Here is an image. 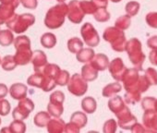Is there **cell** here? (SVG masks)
<instances>
[{"label": "cell", "mask_w": 157, "mask_h": 133, "mask_svg": "<svg viewBox=\"0 0 157 133\" xmlns=\"http://www.w3.org/2000/svg\"><path fill=\"white\" fill-rule=\"evenodd\" d=\"M14 45L17 50L14 55L17 64L21 66L28 64L33 57L30 39L27 36H19L14 40Z\"/></svg>", "instance_id": "cell-1"}, {"label": "cell", "mask_w": 157, "mask_h": 133, "mask_svg": "<svg viewBox=\"0 0 157 133\" xmlns=\"http://www.w3.org/2000/svg\"><path fill=\"white\" fill-rule=\"evenodd\" d=\"M35 21V18L32 14H15L10 21L6 24L7 26L16 33H21L25 32L30 26H32Z\"/></svg>", "instance_id": "cell-2"}, {"label": "cell", "mask_w": 157, "mask_h": 133, "mask_svg": "<svg viewBox=\"0 0 157 133\" xmlns=\"http://www.w3.org/2000/svg\"><path fill=\"white\" fill-rule=\"evenodd\" d=\"M33 108H34V104L31 99L29 98L21 99L18 106L12 112L13 118L18 120H23L29 116L30 113L33 110Z\"/></svg>", "instance_id": "cell-3"}, {"label": "cell", "mask_w": 157, "mask_h": 133, "mask_svg": "<svg viewBox=\"0 0 157 133\" xmlns=\"http://www.w3.org/2000/svg\"><path fill=\"white\" fill-rule=\"evenodd\" d=\"M27 86L22 83H14L10 89V93L12 98L16 100H21L27 95Z\"/></svg>", "instance_id": "cell-4"}, {"label": "cell", "mask_w": 157, "mask_h": 133, "mask_svg": "<svg viewBox=\"0 0 157 133\" xmlns=\"http://www.w3.org/2000/svg\"><path fill=\"white\" fill-rule=\"evenodd\" d=\"M15 8L8 5L1 4L0 5V25L3 23H7L11 20V18L15 15Z\"/></svg>", "instance_id": "cell-5"}, {"label": "cell", "mask_w": 157, "mask_h": 133, "mask_svg": "<svg viewBox=\"0 0 157 133\" xmlns=\"http://www.w3.org/2000/svg\"><path fill=\"white\" fill-rule=\"evenodd\" d=\"M26 129V126L22 120L15 119L8 127L1 129V132H13V133H22Z\"/></svg>", "instance_id": "cell-6"}, {"label": "cell", "mask_w": 157, "mask_h": 133, "mask_svg": "<svg viewBox=\"0 0 157 133\" xmlns=\"http://www.w3.org/2000/svg\"><path fill=\"white\" fill-rule=\"evenodd\" d=\"M32 62L34 66V69L37 71L39 68L43 66L44 65L46 64V55L44 54L43 51L37 50L34 52V54L33 55L32 57Z\"/></svg>", "instance_id": "cell-7"}, {"label": "cell", "mask_w": 157, "mask_h": 133, "mask_svg": "<svg viewBox=\"0 0 157 133\" xmlns=\"http://www.w3.org/2000/svg\"><path fill=\"white\" fill-rule=\"evenodd\" d=\"M14 42V35L10 30L0 31V45L9 46Z\"/></svg>", "instance_id": "cell-8"}, {"label": "cell", "mask_w": 157, "mask_h": 133, "mask_svg": "<svg viewBox=\"0 0 157 133\" xmlns=\"http://www.w3.org/2000/svg\"><path fill=\"white\" fill-rule=\"evenodd\" d=\"M2 68L4 70H7V71H10V70H13L16 66H18L16 60H15V57L14 55H6L3 60H2Z\"/></svg>", "instance_id": "cell-9"}, {"label": "cell", "mask_w": 157, "mask_h": 133, "mask_svg": "<svg viewBox=\"0 0 157 133\" xmlns=\"http://www.w3.org/2000/svg\"><path fill=\"white\" fill-rule=\"evenodd\" d=\"M56 36L52 33H45L41 38L42 44L46 48H52L56 44Z\"/></svg>", "instance_id": "cell-10"}, {"label": "cell", "mask_w": 157, "mask_h": 133, "mask_svg": "<svg viewBox=\"0 0 157 133\" xmlns=\"http://www.w3.org/2000/svg\"><path fill=\"white\" fill-rule=\"evenodd\" d=\"M49 119H50V117H49L48 114H46L44 112H40L34 117V124L38 127H43L44 126H45L47 124Z\"/></svg>", "instance_id": "cell-11"}, {"label": "cell", "mask_w": 157, "mask_h": 133, "mask_svg": "<svg viewBox=\"0 0 157 133\" xmlns=\"http://www.w3.org/2000/svg\"><path fill=\"white\" fill-rule=\"evenodd\" d=\"M10 112V104L8 100L0 99V115L8 116Z\"/></svg>", "instance_id": "cell-12"}, {"label": "cell", "mask_w": 157, "mask_h": 133, "mask_svg": "<svg viewBox=\"0 0 157 133\" xmlns=\"http://www.w3.org/2000/svg\"><path fill=\"white\" fill-rule=\"evenodd\" d=\"M21 3L24 8L34 10L37 7V0H21Z\"/></svg>", "instance_id": "cell-13"}, {"label": "cell", "mask_w": 157, "mask_h": 133, "mask_svg": "<svg viewBox=\"0 0 157 133\" xmlns=\"http://www.w3.org/2000/svg\"><path fill=\"white\" fill-rule=\"evenodd\" d=\"M0 2H1V4L11 6V7H14L15 9H17V7L19 6L20 2H21V0H0Z\"/></svg>", "instance_id": "cell-14"}, {"label": "cell", "mask_w": 157, "mask_h": 133, "mask_svg": "<svg viewBox=\"0 0 157 133\" xmlns=\"http://www.w3.org/2000/svg\"><path fill=\"white\" fill-rule=\"evenodd\" d=\"M9 93V89L7 87V85L3 84V83H0V99H3L7 96Z\"/></svg>", "instance_id": "cell-15"}, {"label": "cell", "mask_w": 157, "mask_h": 133, "mask_svg": "<svg viewBox=\"0 0 157 133\" xmlns=\"http://www.w3.org/2000/svg\"><path fill=\"white\" fill-rule=\"evenodd\" d=\"M0 124H1V118H0Z\"/></svg>", "instance_id": "cell-16"}, {"label": "cell", "mask_w": 157, "mask_h": 133, "mask_svg": "<svg viewBox=\"0 0 157 133\" xmlns=\"http://www.w3.org/2000/svg\"><path fill=\"white\" fill-rule=\"evenodd\" d=\"M0 63H1V59H0Z\"/></svg>", "instance_id": "cell-17"}]
</instances>
